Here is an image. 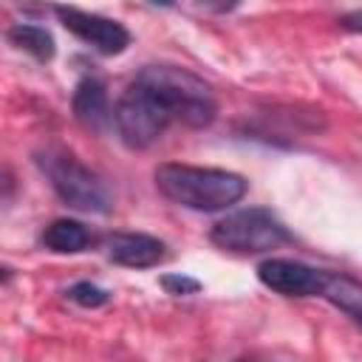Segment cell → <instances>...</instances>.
<instances>
[{
  "label": "cell",
  "instance_id": "cell-1",
  "mask_svg": "<svg viewBox=\"0 0 362 362\" xmlns=\"http://www.w3.org/2000/svg\"><path fill=\"white\" fill-rule=\"evenodd\" d=\"M156 189L173 201L175 206L192 209V212H221L235 206L246 189L249 181L232 170L221 167H195V164H178L164 161L153 170Z\"/></svg>",
  "mask_w": 362,
  "mask_h": 362
},
{
  "label": "cell",
  "instance_id": "cell-2",
  "mask_svg": "<svg viewBox=\"0 0 362 362\" xmlns=\"http://www.w3.org/2000/svg\"><path fill=\"white\" fill-rule=\"evenodd\" d=\"M34 164L48 178L51 189L59 195L62 204L88 215H107L113 209V192L105 178L82 164L71 150L59 144H48L34 153Z\"/></svg>",
  "mask_w": 362,
  "mask_h": 362
},
{
  "label": "cell",
  "instance_id": "cell-3",
  "mask_svg": "<svg viewBox=\"0 0 362 362\" xmlns=\"http://www.w3.org/2000/svg\"><path fill=\"white\" fill-rule=\"evenodd\" d=\"M136 76L144 79L147 85H153L167 99V105L173 107L175 122L187 124L192 130H204L215 122V116H218L215 90H212L209 82H204L189 68L170 65V62H156V65H144Z\"/></svg>",
  "mask_w": 362,
  "mask_h": 362
},
{
  "label": "cell",
  "instance_id": "cell-4",
  "mask_svg": "<svg viewBox=\"0 0 362 362\" xmlns=\"http://www.w3.org/2000/svg\"><path fill=\"white\" fill-rule=\"evenodd\" d=\"M173 122L175 116L167 107V102L139 76L130 79V85L113 105V127L122 144L130 150H147L153 141L164 136V130Z\"/></svg>",
  "mask_w": 362,
  "mask_h": 362
},
{
  "label": "cell",
  "instance_id": "cell-5",
  "mask_svg": "<svg viewBox=\"0 0 362 362\" xmlns=\"http://www.w3.org/2000/svg\"><path fill=\"white\" fill-rule=\"evenodd\" d=\"M209 240L235 255H260L272 252L280 243L291 240V232L283 226V221L266 209V206H246L238 212H229L226 218L215 221L209 229Z\"/></svg>",
  "mask_w": 362,
  "mask_h": 362
},
{
  "label": "cell",
  "instance_id": "cell-6",
  "mask_svg": "<svg viewBox=\"0 0 362 362\" xmlns=\"http://www.w3.org/2000/svg\"><path fill=\"white\" fill-rule=\"evenodd\" d=\"M54 14L62 23V28H68L74 37H79L85 45H90L105 57H116L130 45V31L119 20L82 11L76 6H54Z\"/></svg>",
  "mask_w": 362,
  "mask_h": 362
},
{
  "label": "cell",
  "instance_id": "cell-7",
  "mask_svg": "<svg viewBox=\"0 0 362 362\" xmlns=\"http://www.w3.org/2000/svg\"><path fill=\"white\" fill-rule=\"evenodd\" d=\"M322 274V269L291 257H266L263 263H257V280L269 291L283 297H320Z\"/></svg>",
  "mask_w": 362,
  "mask_h": 362
},
{
  "label": "cell",
  "instance_id": "cell-8",
  "mask_svg": "<svg viewBox=\"0 0 362 362\" xmlns=\"http://www.w3.org/2000/svg\"><path fill=\"white\" fill-rule=\"evenodd\" d=\"M105 255L110 263L124 269H150L164 260L167 246L161 238L147 232H110L105 238Z\"/></svg>",
  "mask_w": 362,
  "mask_h": 362
},
{
  "label": "cell",
  "instance_id": "cell-9",
  "mask_svg": "<svg viewBox=\"0 0 362 362\" xmlns=\"http://www.w3.org/2000/svg\"><path fill=\"white\" fill-rule=\"evenodd\" d=\"M71 110H74V119L90 133H105L113 124V105H110L107 88L96 76H82L76 82L71 96Z\"/></svg>",
  "mask_w": 362,
  "mask_h": 362
},
{
  "label": "cell",
  "instance_id": "cell-10",
  "mask_svg": "<svg viewBox=\"0 0 362 362\" xmlns=\"http://www.w3.org/2000/svg\"><path fill=\"white\" fill-rule=\"evenodd\" d=\"M40 243L48 249V252H57V255H79L85 249H90L96 243V235L82 223V221H74V218H57L51 221L42 235H40Z\"/></svg>",
  "mask_w": 362,
  "mask_h": 362
},
{
  "label": "cell",
  "instance_id": "cell-11",
  "mask_svg": "<svg viewBox=\"0 0 362 362\" xmlns=\"http://www.w3.org/2000/svg\"><path fill=\"white\" fill-rule=\"evenodd\" d=\"M320 297H325L334 308L345 311L354 320L362 317V280H356L345 272H325Z\"/></svg>",
  "mask_w": 362,
  "mask_h": 362
},
{
  "label": "cell",
  "instance_id": "cell-12",
  "mask_svg": "<svg viewBox=\"0 0 362 362\" xmlns=\"http://www.w3.org/2000/svg\"><path fill=\"white\" fill-rule=\"evenodd\" d=\"M6 40L14 48L31 54L37 62H51L54 54H57V42H54L51 31L45 25H37V23H14V25H8Z\"/></svg>",
  "mask_w": 362,
  "mask_h": 362
},
{
  "label": "cell",
  "instance_id": "cell-13",
  "mask_svg": "<svg viewBox=\"0 0 362 362\" xmlns=\"http://www.w3.org/2000/svg\"><path fill=\"white\" fill-rule=\"evenodd\" d=\"M65 297L82 308H99V305H107L110 303V291H105L102 286L90 283V280H79L74 286L65 288Z\"/></svg>",
  "mask_w": 362,
  "mask_h": 362
},
{
  "label": "cell",
  "instance_id": "cell-14",
  "mask_svg": "<svg viewBox=\"0 0 362 362\" xmlns=\"http://www.w3.org/2000/svg\"><path fill=\"white\" fill-rule=\"evenodd\" d=\"M158 283L173 297H189V294H198L201 291V280H195L189 274H161Z\"/></svg>",
  "mask_w": 362,
  "mask_h": 362
},
{
  "label": "cell",
  "instance_id": "cell-15",
  "mask_svg": "<svg viewBox=\"0 0 362 362\" xmlns=\"http://www.w3.org/2000/svg\"><path fill=\"white\" fill-rule=\"evenodd\" d=\"M339 25H342L345 31H362V8L342 14V17H339Z\"/></svg>",
  "mask_w": 362,
  "mask_h": 362
},
{
  "label": "cell",
  "instance_id": "cell-16",
  "mask_svg": "<svg viewBox=\"0 0 362 362\" xmlns=\"http://www.w3.org/2000/svg\"><path fill=\"white\" fill-rule=\"evenodd\" d=\"M3 187H6V195H3V201L8 204V201H11V192H14V178H11V173H8V167L3 170Z\"/></svg>",
  "mask_w": 362,
  "mask_h": 362
},
{
  "label": "cell",
  "instance_id": "cell-17",
  "mask_svg": "<svg viewBox=\"0 0 362 362\" xmlns=\"http://www.w3.org/2000/svg\"><path fill=\"white\" fill-rule=\"evenodd\" d=\"M235 362H269V359H263V356H257V354H243V356H238Z\"/></svg>",
  "mask_w": 362,
  "mask_h": 362
},
{
  "label": "cell",
  "instance_id": "cell-18",
  "mask_svg": "<svg viewBox=\"0 0 362 362\" xmlns=\"http://www.w3.org/2000/svg\"><path fill=\"white\" fill-rule=\"evenodd\" d=\"M356 322H359V325H362V317H359V320H356Z\"/></svg>",
  "mask_w": 362,
  "mask_h": 362
}]
</instances>
